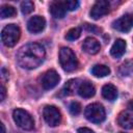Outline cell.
Instances as JSON below:
<instances>
[{"mask_svg": "<svg viewBox=\"0 0 133 133\" xmlns=\"http://www.w3.org/2000/svg\"><path fill=\"white\" fill-rule=\"evenodd\" d=\"M5 96H6V89H5L4 85L2 84L1 85V101H3L5 99Z\"/></svg>", "mask_w": 133, "mask_h": 133, "instance_id": "25", "label": "cell"}, {"mask_svg": "<svg viewBox=\"0 0 133 133\" xmlns=\"http://www.w3.org/2000/svg\"><path fill=\"white\" fill-rule=\"evenodd\" d=\"M46 57L45 48L37 43H29L21 47L17 53L18 64L27 70L37 68Z\"/></svg>", "mask_w": 133, "mask_h": 133, "instance_id": "1", "label": "cell"}, {"mask_svg": "<svg viewBox=\"0 0 133 133\" xmlns=\"http://www.w3.org/2000/svg\"><path fill=\"white\" fill-rule=\"evenodd\" d=\"M77 133H95L92 130H90L89 128H86V127H83V128H79L77 130Z\"/></svg>", "mask_w": 133, "mask_h": 133, "instance_id": "24", "label": "cell"}, {"mask_svg": "<svg viewBox=\"0 0 133 133\" xmlns=\"http://www.w3.org/2000/svg\"><path fill=\"white\" fill-rule=\"evenodd\" d=\"M20 36H21V30L15 24L6 25L2 29V32H1L2 43L6 47H14L19 42Z\"/></svg>", "mask_w": 133, "mask_h": 133, "instance_id": "3", "label": "cell"}, {"mask_svg": "<svg viewBox=\"0 0 133 133\" xmlns=\"http://www.w3.org/2000/svg\"><path fill=\"white\" fill-rule=\"evenodd\" d=\"M46 26V20L42 16H34L29 19L27 23V28L31 33H38L44 30Z\"/></svg>", "mask_w": 133, "mask_h": 133, "instance_id": "10", "label": "cell"}, {"mask_svg": "<svg viewBox=\"0 0 133 133\" xmlns=\"http://www.w3.org/2000/svg\"><path fill=\"white\" fill-rule=\"evenodd\" d=\"M1 133H6V131H5V126H4V124H1Z\"/></svg>", "mask_w": 133, "mask_h": 133, "instance_id": "28", "label": "cell"}, {"mask_svg": "<svg viewBox=\"0 0 133 133\" xmlns=\"http://www.w3.org/2000/svg\"><path fill=\"white\" fill-rule=\"evenodd\" d=\"M118 125L124 129H133V112L123 111L117 117Z\"/></svg>", "mask_w": 133, "mask_h": 133, "instance_id": "14", "label": "cell"}, {"mask_svg": "<svg viewBox=\"0 0 133 133\" xmlns=\"http://www.w3.org/2000/svg\"><path fill=\"white\" fill-rule=\"evenodd\" d=\"M80 97L82 98H91L95 96L96 94V88L94 86V84L89 81H83L80 83L79 85V88H78V91Z\"/></svg>", "mask_w": 133, "mask_h": 133, "instance_id": "13", "label": "cell"}, {"mask_svg": "<svg viewBox=\"0 0 133 133\" xmlns=\"http://www.w3.org/2000/svg\"><path fill=\"white\" fill-rule=\"evenodd\" d=\"M59 81L60 76L58 75V73L55 70H49L43 75L41 79V84L44 89H52L58 84Z\"/></svg>", "mask_w": 133, "mask_h": 133, "instance_id": "7", "label": "cell"}, {"mask_svg": "<svg viewBox=\"0 0 133 133\" xmlns=\"http://www.w3.org/2000/svg\"><path fill=\"white\" fill-rule=\"evenodd\" d=\"M17 14L16 11V8L11 5H2L1 8H0V16L2 19H6V18H12L15 17Z\"/></svg>", "mask_w": 133, "mask_h": 133, "instance_id": "19", "label": "cell"}, {"mask_svg": "<svg viewBox=\"0 0 133 133\" xmlns=\"http://www.w3.org/2000/svg\"><path fill=\"white\" fill-rule=\"evenodd\" d=\"M112 27L121 32H128L133 27V14H127L116 19L112 23Z\"/></svg>", "mask_w": 133, "mask_h": 133, "instance_id": "8", "label": "cell"}, {"mask_svg": "<svg viewBox=\"0 0 133 133\" xmlns=\"http://www.w3.org/2000/svg\"><path fill=\"white\" fill-rule=\"evenodd\" d=\"M50 12L55 19H62L65 16L66 7L64 5V1H54L50 5Z\"/></svg>", "mask_w": 133, "mask_h": 133, "instance_id": "12", "label": "cell"}, {"mask_svg": "<svg viewBox=\"0 0 133 133\" xmlns=\"http://www.w3.org/2000/svg\"><path fill=\"white\" fill-rule=\"evenodd\" d=\"M84 115L89 122L95 123V124H100L105 119L106 112H105L104 107L101 104L92 103V104H89L85 108Z\"/></svg>", "mask_w": 133, "mask_h": 133, "instance_id": "5", "label": "cell"}, {"mask_svg": "<svg viewBox=\"0 0 133 133\" xmlns=\"http://www.w3.org/2000/svg\"><path fill=\"white\" fill-rule=\"evenodd\" d=\"M12 117L17 126L23 130L30 131L34 128V121L32 116L24 109H21V108L15 109L12 112Z\"/></svg>", "mask_w": 133, "mask_h": 133, "instance_id": "4", "label": "cell"}, {"mask_svg": "<svg viewBox=\"0 0 133 133\" xmlns=\"http://www.w3.org/2000/svg\"><path fill=\"white\" fill-rule=\"evenodd\" d=\"M82 49L84 52L88 53V54H91V55H95L97 54L100 49H101V46H100V43L94 38V37H86L82 44Z\"/></svg>", "mask_w": 133, "mask_h": 133, "instance_id": "11", "label": "cell"}, {"mask_svg": "<svg viewBox=\"0 0 133 133\" xmlns=\"http://www.w3.org/2000/svg\"><path fill=\"white\" fill-rule=\"evenodd\" d=\"M80 35H81V27H74L66 32L65 38L68 41H75V39L79 38Z\"/></svg>", "mask_w": 133, "mask_h": 133, "instance_id": "20", "label": "cell"}, {"mask_svg": "<svg viewBox=\"0 0 133 133\" xmlns=\"http://www.w3.org/2000/svg\"><path fill=\"white\" fill-rule=\"evenodd\" d=\"M102 96L108 101H114L117 97V89L113 84H105L102 87Z\"/></svg>", "mask_w": 133, "mask_h": 133, "instance_id": "16", "label": "cell"}, {"mask_svg": "<svg viewBox=\"0 0 133 133\" xmlns=\"http://www.w3.org/2000/svg\"><path fill=\"white\" fill-rule=\"evenodd\" d=\"M59 63L66 72H73L78 66V60L75 53L66 47H62L59 51Z\"/></svg>", "mask_w": 133, "mask_h": 133, "instance_id": "2", "label": "cell"}, {"mask_svg": "<svg viewBox=\"0 0 133 133\" xmlns=\"http://www.w3.org/2000/svg\"><path fill=\"white\" fill-rule=\"evenodd\" d=\"M122 133H123V132H122Z\"/></svg>", "mask_w": 133, "mask_h": 133, "instance_id": "29", "label": "cell"}, {"mask_svg": "<svg viewBox=\"0 0 133 133\" xmlns=\"http://www.w3.org/2000/svg\"><path fill=\"white\" fill-rule=\"evenodd\" d=\"M128 108H130L131 110H133V100L128 103Z\"/></svg>", "mask_w": 133, "mask_h": 133, "instance_id": "27", "label": "cell"}, {"mask_svg": "<svg viewBox=\"0 0 133 133\" xmlns=\"http://www.w3.org/2000/svg\"><path fill=\"white\" fill-rule=\"evenodd\" d=\"M64 5L66 7V10H75L79 7L80 3L79 1H76V0H68V1H64Z\"/></svg>", "mask_w": 133, "mask_h": 133, "instance_id": "23", "label": "cell"}, {"mask_svg": "<svg viewBox=\"0 0 133 133\" xmlns=\"http://www.w3.org/2000/svg\"><path fill=\"white\" fill-rule=\"evenodd\" d=\"M33 9H34V4L32 1L26 0V1H23L21 3V10H22L23 15H28V14L32 12Z\"/></svg>", "mask_w": 133, "mask_h": 133, "instance_id": "21", "label": "cell"}, {"mask_svg": "<svg viewBox=\"0 0 133 133\" xmlns=\"http://www.w3.org/2000/svg\"><path fill=\"white\" fill-rule=\"evenodd\" d=\"M43 116L45 122L50 127H56L61 122V113L58 108L52 105H48L43 110Z\"/></svg>", "mask_w": 133, "mask_h": 133, "instance_id": "6", "label": "cell"}, {"mask_svg": "<svg viewBox=\"0 0 133 133\" xmlns=\"http://www.w3.org/2000/svg\"><path fill=\"white\" fill-rule=\"evenodd\" d=\"M91 74L96 77H99V78L106 77L110 74V69L104 64H96L91 69Z\"/></svg>", "mask_w": 133, "mask_h": 133, "instance_id": "18", "label": "cell"}, {"mask_svg": "<svg viewBox=\"0 0 133 133\" xmlns=\"http://www.w3.org/2000/svg\"><path fill=\"white\" fill-rule=\"evenodd\" d=\"M69 109H70L71 114H73V115H78V114L80 113V111H81V105H80L78 102H72V103L70 104Z\"/></svg>", "mask_w": 133, "mask_h": 133, "instance_id": "22", "label": "cell"}, {"mask_svg": "<svg viewBox=\"0 0 133 133\" xmlns=\"http://www.w3.org/2000/svg\"><path fill=\"white\" fill-rule=\"evenodd\" d=\"M109 8H110V6H109V2L108 1L99 0L91 7L89 15L94 20H99L100 18L104 17L105 15H107L109 12Z\"/></svg>", "mask_w": 133, "mask_h": 133, "instance_id": "9", "label": "cell"}, {"mask_svg": "<svg viewBox=\"0 0 133 133\" xmlns=\"http://www.w3.org/2000/svg\"><path fill=\"white\" fill-rule=\"evenodd\" d=\"M85 26H86V29H87L88 31H94V30H95L96 32L98 31V28H97V27H95L94 25H89V24H86Z\"/></svg>", "mask_w": 133, "mask_h": 133, "instance_id": "26", "label": "cell"}, {"mask_svg": "<svg viewBox=\"0 0 133 133\" xmlns=\"http://www.w3.org/2000/svg\"><path fill=\"white\" fill-rule=\"evenodd\" d=\"M126 46H127V44H126V42H125L124 39L117 38V39L113 43V45H112V47H111V49H110V54H111V56H113L114 58H119V57H122V56L125 54Z\"/></svg>", "mask_w": 133, "mask_h": 133, "instance_id": "15", "label": "cell"}, {"mask_svg": "<svg viewBox=\"0 0 133 133\" xmlns=\"http://www.w3.org/2000/svg\"><path fill=\"white\" fill-rule=\"evenodd\" d=\"M80 83H81V82H80L78 79H72V80H69V81L64 84L63 88L61 89V92H62L63 95H65V96L73 95L76 90L78 91V88H79Z\"/></svg>", "mask_w": 133, "mask_h": 133, "instance_id": "17", "label": "cell"}]
</instances>
